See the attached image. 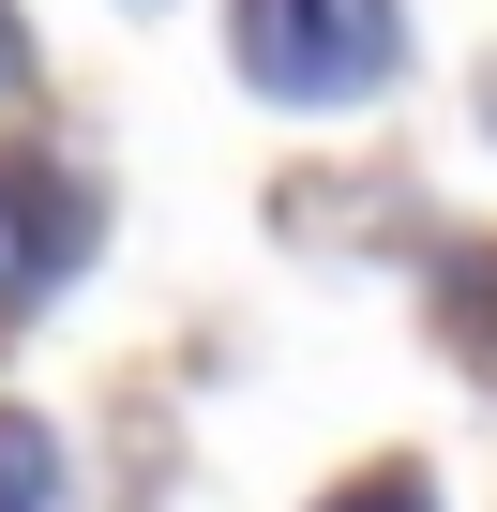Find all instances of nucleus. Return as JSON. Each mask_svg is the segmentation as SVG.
Returning <instances> with one entry per match:
<instances>
[{
    "mask_svg": "<svg viewBox=\"0 0 497 512\" xmlns=\"http://www.w3.org/2000/svg\"><path fill=\"white\" fill-rule=\"evenodd\" d=\"M241 61L287 106H347L392 76V0H241Z\"/></svg>",
    "mask_w": 497,
    "mask_h": 512,
    "instance_id": "f257e3e1",
    "label": "nucleus"
},
{
    "mask_svg": "<svg viewBox=\"0 0 497 512\" xmlns=\"http://www.w3.org/2000/svg\"><path fill=\"white\" fill-rule=\"evenodd\" d=\"M61 256H76V196L46 166H0V302L61 287Z\"/></svg>",
    "mask_w": 497,
    "mask_h": 512,
    "instance_id": "f03ea898",
    "label": "nucleus"
},
{
    "mask_svg": "<svg viewBox=\"0 0 497 512\" xmlns=\"http://www.w3.org/2000/svg\"><path fill=\"white\" fill-rule=\"evenodd\" d=\"M0 512H61V437L0 407Z\"/></svg>",
    "mask_w": 497,
    "mask_h": 512,
    "instance_id": "7ed1b4c3",
    "label": "nucleus"
},
{
    "mask_svg": "<svg viewBox=\"0 0 497 512\" xmlns=\"http://www.w3.org/2000/svg\"><path fill=\"white\" fill-rule=\"evenodd\" d=\"M317 512H437V497H422L407 467H362V482H347V497H317Z\"/></svg>",
    "mask_w": 497,
    "mask_h": 512,
    "instance_id": "20e7f679",
    "label": "nucleus"
},
{
    "mask_svg": "<svg viewBox=\"0 0 497 512\" xmlns=\"http://www.w3.org/2000/svg\"><path fill=\"white\" fill-rule=\"evenodd\" d=\"M16 76H31V46H16V16H0V91H16Z\"/></svg>",
    "mask_w": 497,
    "mask_h": 512,
    "instance_id": "39448f33",
    "label": "nucleus"
}]
</instances>
